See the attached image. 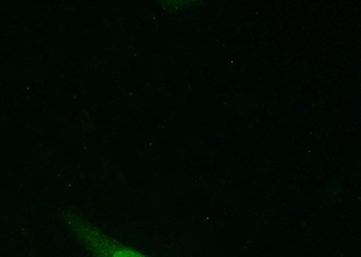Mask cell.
<instances>
[{"label": "cell", "instance_id": "cell-1", "mask_svg": "<svg viewBox=\"0 0 361 257\" xmlns=\"http://www.w3.org/2000/svg\"><path fill=\"white\" fill-rule=\"evenodd\" d=\"M99 243L102 246L105 247V250H101L103 257H144L132 250L112 245V244L108 243L107 240L99 239Z\"/></svg>", "mask_w": 361, "mask_h": 257}]
</instances>
